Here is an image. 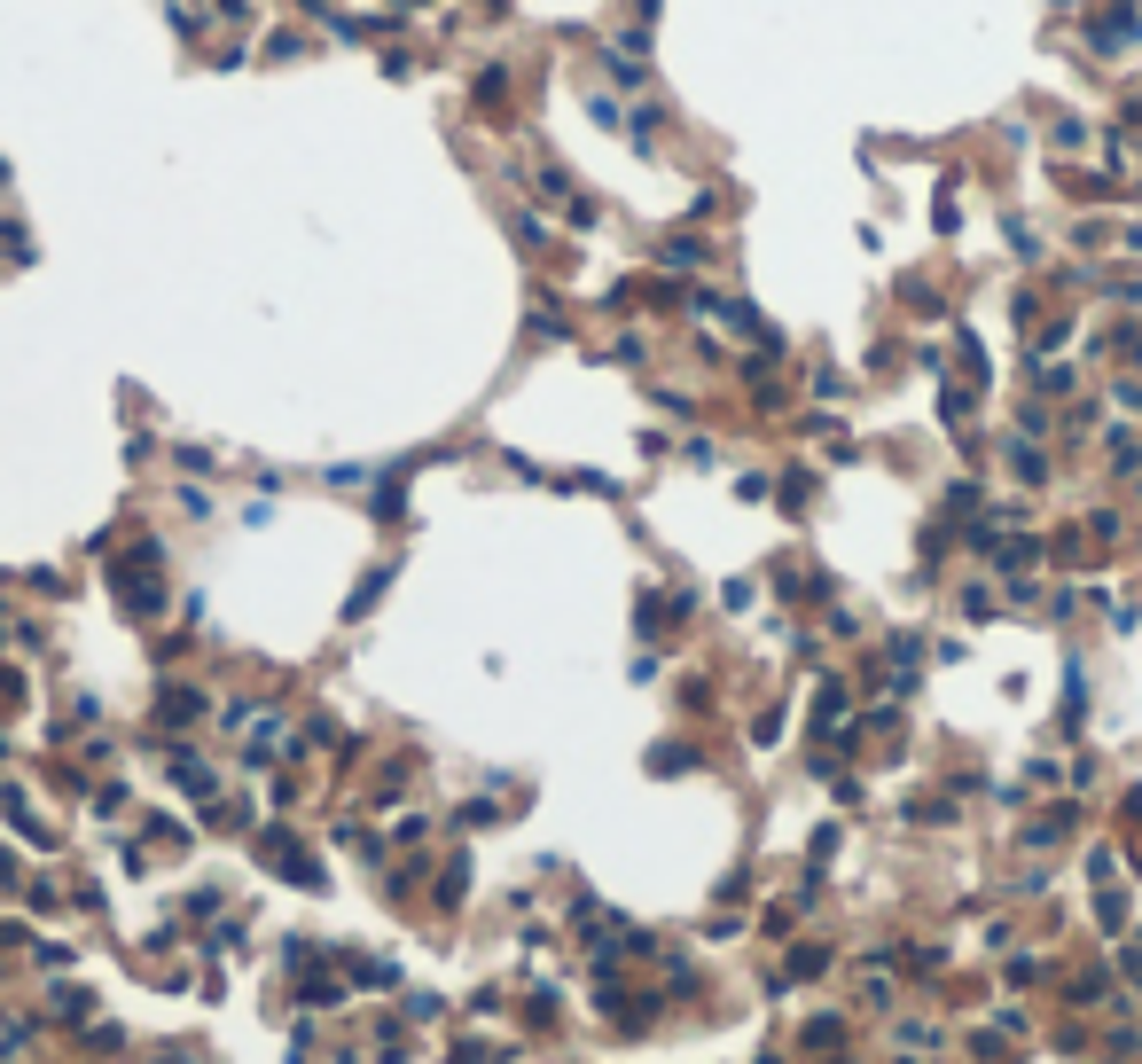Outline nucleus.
Here are the masks:
<instances>
[{"mask_svg":"<svg viewBox=\"0 0 1142 1064\" xmlns=\"http://www.w3.org/2000/svg\"><path fill=\"white\" fill-rule=\"evenodd\" d=\"M501 95H509V71H501V63H493V71H485V79H477V102H501Z\"/></svg>","mask_w":1142,"mask_h":1064,"instance_id":"obj_1","label":"nucleus"}]
</instances>
